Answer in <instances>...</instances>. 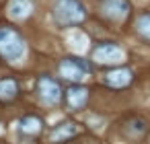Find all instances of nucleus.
I'll return each instance as SVG.
<instances>
[{
	"instance_id": "f257e3e1",
	"label": "nucleus",
	"mask_w": 150,
	"mask_h": 144,
	"mask_svg": "<svg viewBox=\"0 0 150 144\" xmlns=\"http://www.w3.org/2000/svg\"><path fill=\"white\" fill-rule=\"evenodd\" d=\"M54 19L62 27L78 25L80 21H84V9L78 0H58L54 6Z\"/></svg>"
},
{
	"instance_id": "f03ea898",
	"label": "nucleus",
	"mask_w": 150,
	"mask_h": 144,
	"mask_svg": "<svg viewBox=\"0 0 150 144\" xmlns=\"http://www.w3.org/2000/svg\"><path fill=\"white\" fill-rule=\"evenodd\" d=\"M0 54L6 60L15 62L25 54V41L23 37L11 29V27H0Z\"/></svg>"
},
{
	"instance_id": "7ed1b4c3",
	"label": "nucleus",
	"mask_w": 150,
	"mask_h": 144,
	"mask_svg": "<svg viewBox=\"0 0 150 144\" xmlns=\"http://www.w3.org/2000/svg\"><path fill=\"white\" fill-rule=\"evenodd\" d=\"M37 95H39L41 101H45V103H56V101L60 99V95H62V89H60V84H58L54 78L41 76V78L37 80Z\"/></svg>"
},
{
	"instance_id": "20e7f679",
	"label": "nucleus",
	"mask_w": 150,
	"mask_h": 144,
	"mask_svg": "<svg viewBox=\"0 0 150 144\" xmlns=\"http://www.w3.org/2000/svg\"><path fill=\"white\" fill-rule=\"evenodd\" d=\"M93 58L97 62H101V64H115V62H119L123 58V52L115 43H101V45H97Z\"/></svg>"
},
{
	"instance_id": "39448f33",
	"label": "nucleus",
	"mask_w": 150,
	"mask_h": 144,
	"mask_svg": "<svg viewBox=\"0 0 150 144\" xmlns=\"http://www.w3.org/2000/svg\"><path fill=\"white\" fill-rule=\"evenodd\" d=\"M101 11H103L105 17L119 21V19H123V17L127 15L129 2H127V0H105L103 6H101Z\"/></svg>"
},
{
	"instance_id": "423d86ee",
	"label": "nucleus",
	"mask_w": 150,
	"mask_h": 144,
	"mask_svg": "<svg viewBox=\"0 0 150 144\" xmlns=\"http://www.w3.org/2000/svg\"><path fill=\"white\" fill-rule=\"evenodd\" d=\"M86 101H88V89H84L80 84H72L66 91V103L70 109H80V107H84Z\"/></svg>"
},
{
	"instance_id": "0eeeda50",
	"label": "nucleus",
	"mask_w": 150,
	"mask_h": 144,
	"mask_svg": "<svg viewBox=\"0 0 150 144\" xmlns=\"http://www.w3.org/2000/svg\"><path fill=\"white\" fill-rule=\"evenodd\" d=\"M84 70L78 66V62L74 60V58H66V60H62L60 62V76H64V78H68V80H74V82H78V80H82L84 78Z\"/></svg>"
},
{
	"instance_id": "6e6552de",
	"label": "nucleus",
	"mask_w": 150,
	"mask_h": 144,
	"mask_svg": "<svg viewBox=\"0 0 150 144\" xmlns=\"http://www.w3.org/2000/svg\"><path fill=\"white\" fill-rule=\"evenodd\" d=\"M132 80V72L127 68H117V70H111L103 76V82L113 87V89H121V87H127Z\"/></svg>"
},
{
	"instance_id": "1a4fd4ad",
	"label": "nucleus",
	"mask_w": 150,
	"mask_h": 144,
	"mask_svg": "<svg viewBox=\"0 0 150 144\" xmlns=\"http://www.w3.org/2000/svg\"><path fill=\"white\" fill-rule=\"evenodd\" d=\"M29 11H31V0H11L8 2V15L15 19L27 17Z\"/></svg>"
},
{
	"instance_id": "9d476101",
	"label": "nucleus",
	"mask_w": 150,
	"mask_h": 144,
	"mask_svg": "<svg viewBox=\"0 0 150 144\" xmlns=\"http://www.w3.org/2000/svg\"><path fill=\"white\" fill-rule=\"evenodd\" d=\"M17 93H19V87H17L15 78H2V80H0V99H2V101L15 99Z\"/></svg>"
},
{
	"instance_id": "9b49d317",
	"label": "nucleus",
	"mask_w": 150,
	"mask_h": 144,
	"mask_svg": "<svg viewBox=\"0 0 150 144\" xmlns=\"http://www.w3.org/2000/svg\"><path fill=\"white\" fill-rule=\"evenodd\" d=\"M74 132H76V123H70V121H66V123H62L58 130H54V132H52V140H56V142H60V140H66V138H70Z\"/></svg>"
},
{
	"instance_id": "f8f14e48",
	"label": "nucleus",
	"mask_w": 150,
	"mask_h": 144,
	"mask_svg": "<svg viewBox=\"0 0 150 144\" xmlns=\"http://www.w3.org/2000/svg\"><path fill=\"white\" fill-rule=\"evenodd\" d=\"M21 130H23L25 134H37V132L41 130V119L29 115V117H25V119L21 121Z\"/></svg>"
},
{
	"instance_id": "ddd939ff",
	"label": "nucleus",
	"mask_w": 150,
	"mask_h": 144,
	"mask_svg": "<svg viewBox=\"0 0 150 144\" xmlns=\"http://www.w3.org/2000/svg\"><path fill=\"white\" fill-rule=\"evenodd\" d=\"M136 31L142 33L146 39H150V13L140 15V19H138V23H136Z\"/></svg>"
}]
</instances>
